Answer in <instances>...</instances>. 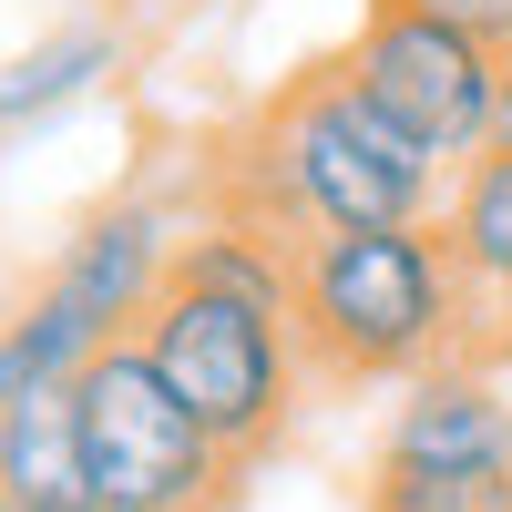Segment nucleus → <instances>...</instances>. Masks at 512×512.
<instances>
[{"label": "nucleus", "instance_id": "nucleus-1", "mask_svg": "<svg viewBox=\"0 0 512 512\" xmlns=\"http://www.w3.org/2000/svg\"><path fill=\"white\" fill-rule=\"evenodd\" d=\"M205 195L246 226L308 246V236H338V226H431L451 205V164L338 52V62H308L297 82H277L216 144Z\"/></svg>", "mask_w": 512, "mask_h": 512}, {"label": "nucleus", "instance_id": "nucleus-2", "mask_svg": "<svg viewBox=\"0 0 512 512\" xmlns=\"http://www.w3.org/2000/svg\"><path fill=\"white\" fill-rule=\"evenodd\" d=\"M297 349L318 390L359 379H420L482 349V297L431 226H338L297 246Z\"/></svg>", "mask_w": 512, "mask_h": 512}, {"label": "nucleus", "instance_id": "nucleus-3", "mask_svg": "<svg viewBox=\"0 0 512 512\" xmlns=\"http://www.w3.org/2000/svg\"><path fill=\"white\" fill-rule=\"evenodd\" d=\"M134 338H144V359L164 369V390H175L236 461H267L287 441L297 400L318 390L308 349H297V318L256 308V297H226V287H195V277L164 287Z\"/></svg>", "mask_w": 512, "mask_h": 512}, {"label": "nucleus", "instance_id": "nucleus-4", "mask_svg": "<svg viewBox=\"0 0 512 512\" xmlns=\"http://www.w3.org/2000/svg\"><path fill=\"white\" fill-rule=\"evenodd\" d=\"M72 441H82V482H93L103 512H226V492L246 472V461L164 390L144 338H113V349L82 359Z\"/></svg>", "mask_w": 512, "mask_h": 512}, {"label": "nucleus", "instance_id": "nucleus-5", "mask_svg": "<svg viewBox=\"0 0 512 512\" xmlns=\"http://www.w3.org/2000/svg\"><path fill=\"white\" fill-rule=\"evenodd\" d=\"M349 72L451 164V175L472 154H492L502 123H512V52H492L482 31L420 11V0H369L359 41H349Z\"/></svg>", "mask_w": 512, "mask_h": 512}, {"label": "nucleus", "instance_id": "nucleus-6", "mask_svg": "<svg viewBox=\"0 0 512 512\" xmlns=\"http://www.w3.org/2000/svg\"><path fill=\"white\" fill-rule=\"evenodd\" d=\"M369 472L512 482V390H502V369L472 349V359H441V369L400 379V410H390V431H379Z\"/></svg>", "mask_w": 512, "mask_h": 512}, {"label": "nucleus", "instance_id": "nucleus-7", "mask_svg": "<svg viewBox=\"0 0 512 512\" xmlns=\"http://www.w3.org/2000/svg\"><path fill=\"white\" fill-rule=\"evenodd\" d=\"M175 256H185V226L164 216L154 195H123V205H103V216H82L62 236L41 287H52L72 318H93V338H134L154 318V297L175 287Z\"/></svg>", "mask_w": 512, "mask_h": 512}, {"label": "nucleus", "instance_id": "nucleus-8", "mask_svg": "<svg viewBox=\"0 0 512 512\" xmlns=\"http://www.w3.org/2000/svg\"><path fill=\"white\" fill-rule=\"evenodd\" d=\"M123 62H134V41H123V21H62L21 41L11 62H0V134H31V123H62L72 103H93L103 82H123Z\"/></svg>", "mask_w": 512, "mask_h": 512}, {"label": "nucleus", "instance_id": "nucleus-9", "mask_svg": "<svg viewBox=\"0 0 512 512\" xmlns=\"http://www.w3.org/2000/svg\"><path fill=\"white\" fill-rule=\"evenodd\" d=\"M441 236H451V256H461V277H472V297H482V338H492V318L512 308V134L451 175Z\"/></svg>", "mask_w": 512, "mask_h": 512}, {"label": "nucleus", "instance_id": "nucleus-10", "mask_svg": "<svg viewBox=\"0 0 512 512\" xmlns=\"http://www.w3.org/2000/svg\"><path fill=\"white\" fill-rule=\"evenodd\" d=\"M0 492H11L21 512L93 502V482H82V441H72V390H62V400L0 410Z\"/></svg>", "mask_w": 512, "mask_h": 512}, {"label": "nucleus", "instance_id": "nucleus-11", "mask_svg": "<svg viewBox=\"0 0 512 512\" xmlns=\"http://www.w3.org/2000/svg\"><path fill=\"white\" fill-rule=\"evenodd\" d=\"M93 349H113V338H93V318H72L62 297L41 287L31 308L0 318V410H21V400H62Z\"/></svg>", "mask_w": 512, "mask_h": 512}, {"label": "nucleus", "instance_id": "nucleus-12", "mask_svg": "<svg viewBox=\"0 0 512 512\" xmlns=\"http://www.w3.org/2000/svg\"><path fill=\"white\" fill-rule=\"evenodd\" d=\"M175 277H195V287H226V297H256V308H277V318H297V246L287 236H267V226H246V216H205L195 236H185V256H175Z\"/></svg>", "mask_w": 512, "mask_h": 512}, {"label": "nucleus", "instance_id": "nucleus-13", "mask_svg": "<svg viewBox=\"0 0 512 512\" xmlns=\"http://www.w3.org/2000/svg\"><path fill=\"white\" fill-rule=\"evenodd\" d=\"M369 512H512V482H451V472H369Z\"/></svg>", "mask_w": 512, "mask_h": 512}, {"label": "nucleus", "instance_id": "nucleus-14", "mask_svg": "<svg viewBox=\"0 0 512 512\" xmlns=\"http://www.w3.org/2000/svg\"><path fill=\"white\" fill-rule=\"evenodd\" d=\"M420 11H441V21H461V31H482L492 52H512V0H420Z\"/></svg>", "mask_w": 512, "mask_h": 512}, {"label": "nucleus", "instance_id": "nucleus-15", "mask_svg": "<svg viewBox=\"0 0 512 512\" xmlns=\"http://www.w3.org/2000/svg\"><path fill=\"white\" fill-rule=\"evenodd\" d=\"M62 512H103V502H62Z\"/></svg>", "mask_w": 512, "mask_h": 512}, {"label": "nucleus", "instance_id": "nucleus-16", "mask_svg": "<svg viewBox=\"0 0 512 512\" xmlns=\"http://www.w3.org/2000/svg\"><path fill=\"white\" fill-rule=\"evenodd\" d=\"M0 512H21V502H11V492H0Z\"/></svg>", "mask_w": 512, "mask_h": 512}, {"label": "nucleus", "instance_id": "nucleus-17", "mask_svg": "<svg viewBox=\"0 0 512 512\" xmlns=\"http://www.w3.org/2000/svg\"><path fill=\"white\" fill-rule=\"evenodd\" d=\"M502 134H512V123H502Z\"/></svg>", "mask_w": 512, "mask_h": 512}]
</instances>
